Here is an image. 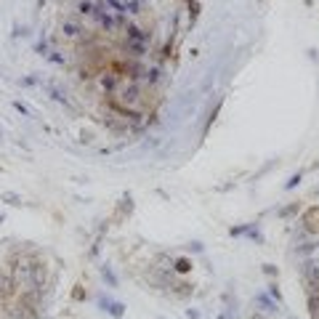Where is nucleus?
<instances>
[{
    "mask_svg": "<svg viewBox=\"0 0 319 319\" xmlns=\"http://www.w3.org/2000/svg\"><path fill=\"white\" fill-rule=\"evenodd\" d=\"M101 277H104L106 282H109V285H112V287L117 285V277L112 274V269H109V266H101Z\"/></svg>",
    "mask_w": 319,
    "mask_h": 319,
    "instance_id": "11",
    "label": "nucleus"
},
{
    "mask_svg": "<svg viewBox=\"0 0 319 319\" xmlns=\"http://www.w3.org/2000/svg\"><path fill=\"white\" fill-rule=\"evenodd\" d=\"M0 199L8 202V205H21V197H19L16 192H3V194H0Z\"/></svg>",
    "mask_w": 319,
    "mask_h": 319,
    "instance_id": "7",
    "label": "nucleus"
},
{
    "mask_svg": "<svg viewBox=\"0 0 319 319\" xmlns=\"http://www.w3.org/2000/svg\"><path fill=\"white\" fill-rule=\"evenodd\" d=\"M14 293V285H11V279L6 274H0V295H11Z\"/></svg>",
    "mask_w": 319,
    "mask_h": 319,
    "instance_id": "6",
    "label": "nucleus"
},
{
    "mask_svg": "<svg viewBox=\"0 0 319 319\" xmlns=\"http://www.w3.org/2000/svg\"><path fill=\"white\" fill-rule=\"evenodd\" d=\"M306 306H309V316L319 319V293H306Z\"/></svg>",
    "mask_w": 319,
    "mask_h": 319,
    "instance_id": "5",
    "label": "nucleus"
},
{
    "mask_svg": "<svg viewBox=\"0 0 319 319\" xmlns=\"http://www.w3.org/2000/svg\"><path fill=\"white\" fill-rule=\"evenodd\" d=\"M101 85H104L106 91H114V85H117V75H114V72H106L104 80H101Z\"/></svg>",
    "mask_w": 319,
    "mask_h": 319,
    "instance_id": "8",
    "label": "nucleus"
},
{
    "mask_svg": "<svg viewBox=\"0 0 319 319\" xmlns=\"http://www.w3.org/2000/svg\"><path fill=\"white\" fill-rule=\"evenodd\" d=\"M253 319H264V316H253Z\"/></svg>",
    "mask_w": 319,
    "mask_h": 319,
    "instance_id": "15",
    "label": "nucleus"
},
{
    "mask_svg": "<svg viewBox=\"0 0 319 319\" xmlns=\"http://www.w3.org/2000/svg\"><path fill=\"white\" fill-rule=\"evenodd\" d=\"M77 8H80V14H93V8H96V6H93L91 0H82V3H80Z\"/></svg>",
    "mask_w": 319,
    "mask_h": 319,
    "instance_id": "12",
    "label": "nucleus"
},
{
    "mask_svg": "<svg viewBox=\"0 0 319 319\" xmlns=\"http://www.w3.org/2000/svg\"><path fill=\"white\" fill-rule=\"evenodd\" d=\"M138 99V85H136V82H128V85H123L120 91H117V96H114V101L117 104H120V101H136Z\"/></svg>",
    "mask_w": 319,
    "mask_h": 319,
    "instance_id": "3",
    "label": "nucleus"
},
{
    "mask_svg": "<svg viewBox=\"0 0 319 319\" xmlns=\"http://www.w3.org/2000/svg\"><path fill=\"white\" fill-rule=\"evenodd\" d=\"M255 303H258V306H261V309H264V311H277V306H274V303H271V301L266 298V295H258V298H255Z\"/></svg>",
    "mask_w": 319,
    "mask_h": 319,
    "instance_id": "9",
    "label": "nucleus"
},
{
    "mask_svg": "<svg viewBox=\"0 0 319 319\" xmlns=\"http://www.w3.org/2000/svg\"><path fill=\"white\" fill-rule=\"evenodd\" d=\"M176 271H179V274L192 271V261H189V258H179V261H176Z\"/></svg>",
    "mask_w": 319,
    "mask_h": 319,
    "instance_id": "10",
    "label": "nucleus"
},
{
    "mask_svg": "<svg viewBox=\"0 0 319 319\" xmlns=\"http://www.w3.org/2000/svg\"><path fill=\"white\" fill-rule=\"evenodd\" d=\"M303 282H306V293H319V261L303 264Z\"/></svg>",
    "mask_w": 319,
    "mask_h": 319,
    "instance_id": "1",
    "label": "nucleus"
},
{
    "mask_svg": "<svg viewBox=\"0 0 319 319\" xmlns=\"http://www.w3.org/2000/svg\"><path fill=\"white\" fill-rule=\"evenodd\" d=\"M64 35H69V38H75V35H77V27H75V24H69V21H67V24H64Z\"/></svg>",
    "mask_w": 319,
    "mask_h": 319,
    "instance_id": "13",
    "label": "nucleus"
},
{
    "mask_svg": "<svg viewBox=\"0 0 319 319\" xmlns=\"http://www.w3.org/2000/svg\"><path fill=\"white\" fill-rule=\"evenodd\" d=\"M101 303V309L109 314V316H114V319H123L125 316V306L120 303V301H109V298H101L99 301Z\"/></svg>",
    "mask_w": 319,
    "mask_h": 319,
    "instance_id": "2",
    "label": "nucleus"
},
{
    "mask_svg": "<svg viewBox=\"0 0 319 319\" xmlns=\"http://www.w3.org/2000/svg\"><path fill=\"white\" fill-rule=\"evenodd\" d=\"M303 223L309 231H319V208H311L309 213L303 216Z\"/></svg>",
    "mask_w": 319,
    "mask_h": 319,
    "instance_id": "4",
    "label": "nucleus"
},
{
    "mask_svg": "<svg viewBox=\"0 0 319 319\" xmlns=\"http://www.w3.org/2000/svg\"><path fill=\"white\" fill-rule=\"evenodd\" d=\"M298 181H301V176H293V179L287 181V189H293V186H295V184H298Z\"/></svg>",
    "mask_w": 319,
    "mask_h": 319,
    "instance_id": "14",
    "label": "nucleus"
}]
</instances>
